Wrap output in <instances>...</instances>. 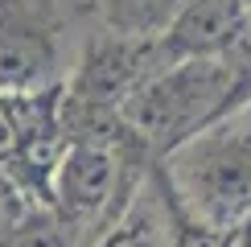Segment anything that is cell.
Returning a JSON list of instances; mask_svg holds the SVG:
<instances>
[{
  "instance_id": "cell-1",
  "label": "cell",
  "mask_w": 251,
  "mask_h": 247,
  "mask_svg": "<svg viewBox=\"0 0 251 247\" xmlns=\"http://www.w3.org/2000/svg\"><path fill=\"white\" fill-rule=\"evenodd\" d=\"M251 99V49L218 58H173L124 103V120L152 157L173 152L202 128L235 116Z\"/></svg>"
},
{
  "instance_id": "cell-2",
  "label": "cell",
  "mask_w": 251,
  "mask_h": 247,
  "mask_svg": "<svg viewBox=\"0 0 251 247\" xmlns=\"http://www.w3.org/2000/svg\"><path fill=\"white\" fill-rule=\"evenodd\" d=\"M169 190L214 231L251 219V103L156 157Z\"/></svg>"
},
{
  "instance_id": "cell-3",
  "label": "cell",
  "mask_w": 251,
  "mask_h": 247,
  "mask_svg": "<svg viewBox=\"0 0 251 247\" xmlns=\"http://www.w3.org/2000/svg\"><path fill=\"white\" fill-rule=\"evenodd\" d=\"M91 29L87 0H0V91L66 87Z\"/></svg>"
},
{
  "instance_id": "cell-4",
  "label": "cell",
  "mask_w": 251,
  "mask_h": 247,
  "mask_svg": "<svg viewBox=\"0 0 251 247\" xmlns=\"http://www.w3.org/2000/svg\"><path fill=\"white\" fill-rule=\"evenodd\" d=\"M152 152L140 140H70L50 185V210L91 247L120 219L140 181L152 169Z\"/></svg>"
},
{
  "instance_id": "cell-5",
  "label": "cell",
  "mask_w": 251,
  "mask_h": 247,
  "mask_svg": "<svg viewBox=\"0 0 251 247\" xmlns=\"http://www.w3.org/2000/svg\"><path fill=\"white\" fill-rule=\"evenodd\" d=\"M165 62H169V54H165L161 41L107 33V29L95 25L78 49V62L66 78V91L87 103L124 107Z\"/></svg>"
},
{
  "instance_id": "cell-6",
  "label": "cell",
  "mask_w": 251,
  "mask_h": 247,
  "mask_svg": "<svg viewBox=\"0 0 251 247\" xmlns=\"http://www.w3.org/2000/svg\"><path fill=\"white\" fill-rule=\"evenodd\" d=\"M251 41V0H185L161 37L173 58H218Z\"/></svg>"
},
{
  "instance_id": "cell-7",
  "label": "cell",
  "mask_w": 251,
  "mask_h": 247,
  "mask_svg": "<svg viewBox=\"0 0 251 247\" xmlns=\"http://www.w3.org/2000/svg\"><path fill=\"white\" fill-rule=\"evenodd\" d=\"M91 247H169V219H165V198H161L156 169H149V177L140 181L132 202L120 210V219Z\"/></svg>"
},
{
  "instance_id": "cell-8",
  "label": "cell",
  "mask_w": 251,
  "mask_h": 247,
  "mask_svg": "<svg viewBox=\"0 0 251 247\" xmlns=\"http://www.w3.org/2000/svg\"><path fill=\"white\" fill-rule=\"evenodd\" d=\"M152 169H156V181H161L165 219H169V247H223V231L206 226V222L190 210V206H185V202L169 190V181H165L161 165H152Z\"/></svg>"
},
{
  "instance_id": "cell-9",
  "label": "cell",
  "mask_w": 251,
  "mask_h": 247,
  "mask_svg": "<svg viewBox=\"0 0 251 247\" xmlns=\"http://www.w3.org/2000/svg\"><path fill=\"white\" fill-rule=\"evenodd\" d=\"M0 247H82V239L50 210V206H33Z\"/></svg>"
},
{
  "instance_id": "cell-10",
  "label": "cell",
  "mask_w": 251,
  "mask_h": 247,
  "mask_svg": "<svg viewBox=\"0 0 251 247\" xmlns=\"http://www.w3.org/2000/svg\"><path fill=\"white\" fill-rule=\"evenodd\" d=\"M29 210H33V202L25 198V190H21V185L8 177V169L0 165V243L21 226V219H25Z\"/></svg>"
},
{
  "instance_id": "cell-11",
  "label": "cell",
  "mask_w": 251,
  "mask_h": 247,
  "mask_svg": "<svg viewBox=\"0 0 251 247\" xmlns=\"http://www.w3.org/2000/svg\"><path fill=\"white\" fill-rule=\"evenodd\" d=\"M223 247H251V219H243L231 231H223Z\"/></svg>"
},
{
  "instance_id": "cell-12",
  "label": "cell",
  "mask_w": 251,
  "mask_h": 247,
  "mask_svg": "<svg viewBox=\"0 0 251 247\" xmlns=\"http://www.w3.org/2000/svg\"><path fill=\"white\" fill-rule=\"evenodd\" d=\"M87 4H95V0H87Z\"/></svg>"
}]
</instances>
